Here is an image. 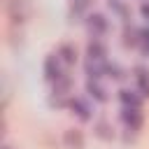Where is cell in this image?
<instances>
[{
    "label": "cell",
    "mask_w": 149,
    "mask_h": 149,
    "mask_svg": "<svg viewBox=\"0 0 149 149\" xmlns=\"http://www.w3.org/2000/svg\"><path fill=\"white\" fill-rule=\"evenodd\" d=\"M105 56H107L105 44L93 40L86 49V72H88V77H100L102 70H107V58Z\"/></svg>",
    "instance_id": "cell-1"
},
{
    "label": "cell",
    "mask_w": 149,
    "mask_h": 149,
    "mask_svg": "<svg viewBox=\"0 0 149 149\" xmlns=\"http://www.w3.org/2000/svg\"><path fill=\"white\" fill-rule=\"evenodd\" d=\"M68 107H70L72 112H77V116H79L81 121H88V119H91V107H88L81 98H70Z\"/></svg>",
    "instance_id": "cell-8"
},
{
    "label": "cell",
    "mask_w": 149,
    "mask_h": 149,
    "mask_svg": "<svg viewBox=\"0 0 149 149\" xmlns=\"http://www.w3.org/2000/svg\"><path fill=\"white\" fill-rule=\"evenodd\" d=\"M63 144H65V149H84V135H81V130H77V128L65 130L63 133Z\"/></svg>",
    "instance_id": "cell-5"
},
{
    "label": "cell",
    "mask_w": 149,
    "mask_h": 149,
    "mask_svg": "<svg viewBox=\"0 0 149 149\" xmlns=\"http://www.w3.org/2000/svg\"><path fill=\"white\" fill-rule=\"evenodd\" d=\"M119 100L123 102V107H140L142 105V95H137L135 91H128V88L119 91Z\"/></svg>",
    "instance_id": "cell-10"
},
{
    "label": "cell",
    "mask_w": 149,
    "mask_h": 149,
    "mask_svg": "<svg viewBox=\"0 0 149 149\" xmlns=\"http://www.w3.org/2000/svg\"><path fill=\"white\" fill-rule=\"evenodd\" d=\"M0 149H12V147H9V144H2V147H0Z\"/></svg>",
    "instance_id": "cell-16"
},
{
    "label": "cell",
    "mask_w": 149,
    "mask_h": 149,
    "mask_svg": "<svg viewBox=\"0 0 149 149\" xmlns=\"http://www.w3.org/2000/svg\"><path fill=\"white\" fill-rule=\"evenodd\" d=\"M88 30L93 33V37L105 35V30H107V19H105L102 14H91V16H88Z\"/></svg>",
    "instance_id": "cell-7"
},
{
    "label": "cell",
    "mask_w": 149,
    "mask_h": 149,
    "mask_svg": "<svg viewBox=\"0 0 149 149\" xmlns=\"http://www.w3.org/2000/svg\"><path fill=\"white\" fill-rule=\"evenodd\" d=\"M56 54L61 56V61H63L65 65H74V61H77V49H74L72 44H61Z\"/></svg>",
    "instance_id": "cell-11"
},
{
    "label": "cell",
    "mask_w": 149,
    "mask_h": 149,
    "mask_svg": "<svg viewBox=\"0 0 149 149\" xmlns=\"http://www.w3.org/2000/svg\"><path fill=\"white\" fill-rule=\"evenodd\" d=\"M140 47H142L144 54H149V28L142 30V35H140Z\"/></svg>",
    "instance_id": "cell-14"
},
{
    "label": "cell",
    "mask_w": 149,
    "mask_h": 149,
    "mask_svg": "<svg viewBox=\"0 0 149 149\" xmlns=\"http://www.w3.org/2000/svg\"><path fill=\"white\" fill-rule=\"evenodd\" d=\"M121 121H123V126H126V130H140L142 128V121H144V116H142V109L140 107H123V112H121Z\"/></svg>",
    "instance_id": "cell-4"
},
{
    "label": "cell",
    "mask_w": 149,
    "mask_h": 149,
    "mask_svg": "<svg viewBox=\"0 0 149 149\" xmlns=\"http://www.w3.org/2000/svg\"><path fill=\"white\" fill-rule=\"evenodd\" d=\"M142 16H144V19H149V2H144V5H142Z\"/></svg>",
    "instance_id": "cell-15"
},
{
    "label": "cell",
    "mask_w": 149,
    "mask_h": 149,
    "mask_svg": "<svg viewBox=\"0 0 149 149\" xmlns=\"http://www.w3.org/2000/svg\"><path fill=\"white\" fill-rule=\"evenodd\" d=\"M135 79H137L140 95L147 98V95H149V70H147V68H135Z\"/></svg>",
    "instance_id": "cell-9"
},
{
    "label": "cell",
    "mask_w": 149,
    "mask_h": 149,
    "mask_svg": "<svg viewBox=\"0 0 149 149\" xmlns=\"http://www.w3.org/2000/svg\"><path fill=\"white\" fill-rule=\"evenodd\" d=\"M140 35H142V30L126 28V33H123V44H126V47H140Z\"/></svg>",
    "instance_id": "cell-13"
},
{
    "label": "cell",
    "mask_w": 149,
    "mask_h": 149,
    "mask_svg": "<svg viewBox=\"0 0 149 149\" xmlns=\"http://www.w3.org/2000/svg\"><path fill=\"white\" fill-rule=\"evenodd\" d=\"M86 91H88L95 100H100V102L107 100V91H105V86L100 84V77H88V81H86Z\"/></svg>",
    "instance_id": "cell-6"
},
{
    "label": "cell",
    "mask_w": 149,
    "mask_h": 149,
    "mask_svg": "<svg viewBox=\"0 0 149 149\" xmlns=\"http://www.w3.org/2000/svg\"><path fill=\"white\" fill-rule=\"evenodd\" d=\"M30 12V0H7V19L12 26H23Z\"/></svg>",
    "instance_id": "cell-2"
},
{
    "label": "cell",
    "mask_w": 149,
    "mask_h": 149,
    "mask_svg": "<svg viewBox=\"0 0 149 149\" xmlns=\"http://www.w3.org/2000/svg\"><path fill=\"white\" fill-rule=\"evenodd\" d=\"M68 65L61 61V56L58 54H49L47 58H44V77L49 79V81H58L61 77H65V70Z\"/></svg>",
    "instance_id": "cell-3"
},
{
    "label": "cell",
    "mask_w": 149,
    "mask_h": 149,
    "mask_svg": "<svg viewBox=\"0 0 149 149\" xmlns=\"http://www.w3.org/2000/svg\"><path fill=\"white\" fill-rule=\"evenodd\" d=\"M93 130H95V135H98L100 140H105V142H109V140L114 137V128H112L109 121H98V123L93 126Z\"/></svg>",
    "instance_id": "cell-12"
}]
</instances>
